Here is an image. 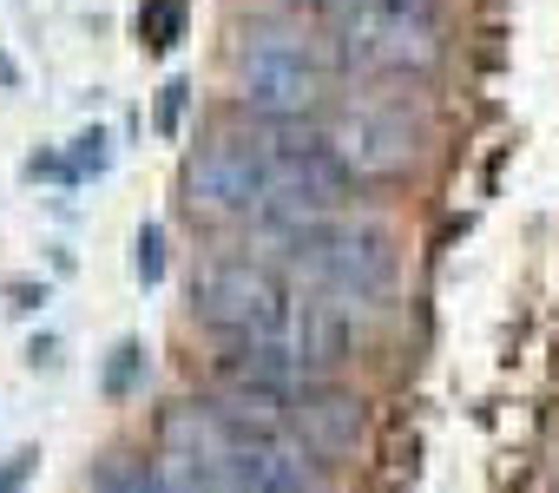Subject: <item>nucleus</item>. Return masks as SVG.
Masks as SVG:
<instances>
[{
	"label": "nucleus",
	"instance_id": "9",
	"mask_svg": "<svg viewBox=\"0 0 559 493\" xmlns=\"http://www.w3.org/2000/svg\"><path fill=\"white\" fill-rule=\"evenodd\" d=\"M185 34V0H152V8H139V40L145 47H171Z\"/></svg>",
	"mask_w": 559,
	"mask_h": 493
},
{
	"label": "nucleus",
	"instance_id": "1",
	"mask_svg": "<svg viewBox=\"0 0 559 493\" xmlns=\"http://www.w3.org/2000/svg\"><path fill=\"white\" fill-rule=\"evenodd\" d=\"M276 257L330 303H382L395 290V243L376 217H317L276 237Z\"/></svg>",
	"mask_w": 559,
	"mask_h": 493
},
{
	"label": "nucleus",
	"instance_id": "15",
	"mask_svg": "<svg viewBox=\"0 0 559 493\" xmlns=\"http://www.w3.org/2000/svg\"><path fill=\"white\" fill-rule=\"evenodd\" d=\"M14 303H21V310H34V303H47V290H34V284H14Z\"/></svg>",
	"mask_w": 559,
	"mask_h": 493
},
{
	"label": "nucleus",
	"instance_id": "16",
	"mask_svg": "<svg viewBox=\"0 0 559 493\" xmlns=\"http://www.w3.org/2000/svg\"><path fill=\"white\" fill-rule=\"evenodd\" d=\"M14 80H21V73H14V60H8V53H0V86H14Z\"/></svg>",
	"mask_w": 559,
	"mask_h": 493
},
{
	"label": "nucleus",
	"instance_id": "5",
	"mask_svg": "<svg viewBox=\"0 0 559 493\" xmlns=\"http://www.w3.org/2000/svg\"><path fill=\"white\" fill-rule=\"evenodd\" d=\"M191 211L204 217H257L270 191V145L263 139H211L191 158Z\"/></svg>",
	"mask_w": 559,
	"mask_h": 493
},
{
	"label": "nucleus",
	"instance_id": "2",
	"mask_svg": "<svg viewBox=\"0 0 559 493\" xmlns=\"http://www.w3.org/2000/svg\"><path fill=\"white\" fill-rule=\"evenodd\" d=\"M230 67H237V99L270 125H290V119L317 112V99H323V53L304 34L250 27L237 40Z\"/></svg>",
	"mask_w": 559,
	"mask_h": 493
},
{
	"label": "nucleus",
	"instance_id": "12",
	"mask_svg": "<svg viewBox=\"0 0 559 493\" xmlns=\"http://www.w3.org/2000/svg\"><path fill=\"white\" fill-rule=\"evenodd\" d=\"M132 270H139V284H145V290L165 277V230H158V224H145V230H139V243H132Z\"/></svg>",
	"mask_w": 559,
	"mask_h": 493
},
{
	"label": "nucleus",
	"instance_id": "8",
	"mask_svg": "<svg viewBox=\"0 0 559 493\" xmlns=\"http://www.w3.org/2000/svg\"><path fill=\"white\" fill-rule=\"evenodd\" d=\"M152 467H158V460H132V454H112V460L93 473V493H145V486H152Z\"/></svg>",
	"mask_w": 559,
	"mask_h": 493
},
{
	"label": "nucleus",
	"instance_id": "11",
	"mask_svg": "<svg viewBox=\"0 0 559 493\" xmlns=\"http://www.w3.org/2000/svg\"><path fill=\"white\" fill-rule=\"evenodd\" d=\"M67 165H73V184H80V178H99V171L112 165V139H106V132H80L73 152H67Z\"/></svg>",
	"mask_w": 559,
	"mask_h": 493
},
{
	"label": "nucleus",
	"instance_id": "10",
	"mask_svg": "<svg viewBox=\"0 0 559 493\" xmlns=\"http://www.w3.org/2000/svg\"><path fill=\"white\" fill-rule=\"evenodd\" d=\"M139 375H145V349L139 342H119L112 356H106V395L119 401V395H132L139 388Z\"/></svg>",
	"mask_w": 559,
	"mask_h": 493
},
{
	"label": "nucleus",
	"instance_id": "6",
	"mask_svg": "<svg viewBox=\"0 0 559 493\" xmlns=\"http://www.w3.org/2000/svg\"><path fill=\"white\" fill-rule=\"evenodd\" d=\"M323 145L336 152V165H343L349 178H395V171L415 158V132H408L395 112H382V106H349V112L323 132Z\"/></svg>",
	"mask_w": 559,
	"mask_h": 493
},
{
	"label": "nucleus",
	"instance_id": "4",
	"mask_svg": "<svg viewBox=\"0 0 559 493\" xmlns=\"http://www.w3.org/2000/svg\"><path fill=\"white\" fill-rule=\"evenodd\" d=\"M191 310H198V323L217 329L230 349H250V342H263L276 323H284L290 297L276 290V277H270L263 264H250V257H217V264H204V277L191 284Z\"/></svg>",
	"mask_w": 559,
	"mask_h": 493
},
{
	"label": "nucleus",
	"instance_id": "13",
	"mask_svg": "<svg viewBox=\"0 0 559 493\" xmlns=\"http://www.w3.org/2000/svg\"><path fill=\"white\" fill-rule=\"evenodd\" d=\"M185 99H191V86L185 80H171V86H158V112H152V125L171 139L178 132V119H185Z\"/></svg>",
	"mask_w": 559,
	"mask_h": 493
},
{
	"label": "nucleus",
	"instance_id": "14",
	"mask_svg": "<svg viewBox=\"0 0 559 493\" xmlns=\"http://www.w3.org/2000/svg\"><path fill=\"white\" fill-rule=\"evenodd\" d=\"M34 467H40V454H34V447L8 454V460H0V493H21V486L34 480Z\"/></svg>",
	"mask_w": 559,
	"mask_h": 493
},
{
	"label": "nucleus",
	"instance_id": "17",
	"mask_svg": "<svg viewBox=\"0 0 559 493\" xmlns=\"http://www.w3.org/2000/svg\"><path fill=\"white\" fill-rule=\"evenodd\" d=\"M304 8H356V0H304Z\"/></svg>",
	"mask_w": 559,
	"mask_h": 493
},
{
	"label": "nucleus",
	"instance_id": "3",
	"mask_svg": "<svg viewBox=\"0 0 559 493\" xmlns=\"http://www.w3.org/2000/svg\"><path fill=\"white\" fill-rule=\"evenodd\" d=\"M343 53L376 73H428L441 60L435 0H356L343 21Z\"/></svg>",
	"mask_w": 559,
	"mask_h": 493
},
{
	"label": "nucleus",
	"instance_id": "7",
	"mask_svg": "<svg viewBox=\"0 0 559 493\" xmlns=\"http://www.w3.org/2000/svg\"><path fill=\"white\" fill-rule=\"evenodd\" d=\"M284 421L317 454H349L362 441V401L356 395H336V388H317V382L284 401Z\"/></svg>",
	"mask_w": 559,
	"mask_h": 493
}]
</instances>
